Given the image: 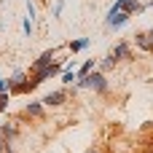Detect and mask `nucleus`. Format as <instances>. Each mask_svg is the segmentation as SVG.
Returning <instances> with one entry per match:
<instances>
[{
  "label": "nucleus",
  "mask_w": 153,
  "mask_h": 153,
  "mask_svg": "<svg viewBox=\"0 0 153 153\" xmlns=\"http://www.w3.org/2000/svg\"><path fill=\"white\" fill-rule=\"evenodd\" d=\"M78 89H91V91H97V94H105V91H108V78H105V73L91 70L89 75H83V78L75 81L73 91H78Z\"/></svg>",
  "instance_id": "nucleus-1"
},
{
  "label": "nucleus",
  "mask_w": 153,
  "mask_h": 153,
  "mask_svg": "<svg viewBox=\"0 0 153 153\" xmlns=\"http://www.w3.org/2000/svg\"><path fill=\"white\" fill-rule=\"evenodd\" d=\"M126 22H129V13H126V11H108L105 27H108V30H121Z\"/></svg>",
  "instance_id": "nucleus-2"
},
{
  "label": "nucleus",
  "mask_w": 153,
  "mask_h": 153,
  "mask_svg": "<svg viewBox=\"0 0 153 153\" xmlns=\"http://www.w3.org/2000/svg\"><path fill=\"white\" fill-rule=\"evenodd\" d=\"M40 102H43V108H59V105H65V102H67V91H65V89L48 91V94H46Z\"/></svg>",
  "instance_id": "nucleus-3"
},
{
  "label": "nucleus",
  "mask_w": 153,
  "mask_h": 153,
  "mask_svg": "<svg viewBox=\"0 0 153 153\" xmlns=\"http://www.w3.org/2000/svg\"><path fill=\"white\" fill-rule=\"evenodd\" d=\"M56 73H62V65H51V67H43V70H35V75H32V81H35V86H38V83H43V81H48V78H54Z\"/></svg>",
  "instance_id": "nucleus-4"
},
{
  "label": "nucleus",
  "mask_w": 153,
  "mask_h": 153,
  "mask_svg": "<svg viewBox=\"0 0 153 153\" xmlns=\"http://www.w3.org/2000/svg\"><path fill=\"white\" fill-rule=\"evenodd\" d=\"M54 56H56V51L54 48H48V51H43L35 62H32V70H43V67H51L54 65Z\"/></svg>",
  "instance_id": "nucleus-5"
},
{
  "label": "nucleus",
  "mask_w": 153,
  "mask_h": 153,
  "mask_svg": "<svg viewBox=\"0 0 153 153\" xmlns=\"http://www.w3.org/2000/svg\"><path fill=\"white\" fill-rule=\"evenodd\" d=\"M110 54H113L118 62H121V59H129V56H132V46H129L126 40H121V43H116V46H113V51H110Z\"/></svg>",
  "instance_id": "nucleus-6"
},
{
  "label": "nucleus",
  "mask_w": 153,
  "mask_h": 153,
  "mask_svg": "<svg viewBox=\"0 0 153 153\" xmlns=\"http://www.w3.org/2000/svg\"><path fill=\"white\" fill-rule=\"evenodd\" d=\"M134 43H137V48L151 51V54H153V38L148 35V32H137V35H134Z\"/></svg>",
  "instance_id": "nucleus-7"
},
{
  "label": "nucleus",
  "mask_w": 153,
  "mask_h": 153,
  "mask_svg": "<svg viewBox=\"0 0 153 153\" xmlns=\"http://www.w3.org/2000/svg\"><path fill=\"white\" fill-rule=\"evenodd\" d=\"M24 81H27V73H24V70H16V73H13V75L8 78V94H11L13 89H19V86H22Z\"/></svg>",
  "instance_id": "nucleus-8"
},
{
  "label": "nucleus",
  "mask_w": 153,
  "mask_h": 153,
  "mask_svg": "<svg viewBox=\"0 0 153 153\" xmlns=\"http://www.w3.org/2000/svg\"><path fill=\"white\" fill-rule=\"evenodd\" d=\"M43 102H27V108H24V116H30V118H43Z\"/></svg>",
  "instance_id": "nucleus-9"
},
{
  "label": "nucleus",
  "mask_w": 153,
  "mask_h": 153,
  "mask_svg": "<svg viewBox=\"0 0 153 153\" xmlns=\"http://www.w3.org/2000/svg\"><path fill=\"white\" fill-rule=\"evenodd\" d=\"M19 134V129H16V124H3L0 126V137L5 140V143H13V137Z\"/></svg>",
  "instance_id": "nucleus-10"
},
{
  "label": "nucleus",
  "mask_w": 153,
  "mask_h": 153,
  "mask_svg": "<svg viewBox=\"0 0 153 153\" xmlns=\"http://www.w3.org/2000/svg\"><path fill=\"white\" fill-rule=\"evenodd\" d=\"M148 8V3H140V0H129V3H124V11L132 16V13H143Z\"/></svg>",
  "instance_id": "nucleus-11"
},
{
  "label": "nucleus",
  "mask_w": 153,
  "mask_h": 153,
  "mask_svg": "<svg viewBox=\"0 0 153 153\" xmlns=\"http://www.w3.org/2000/svg\"><path fill=\"white\" fill-rule=\"evenodd\" d=\"M89 43H91V38H78V40H70V43H67V48L75 54V51H83V48H89Z\"/></svg>",
  "instance_id": "nucleus-12"
},
{
  "label": "nucleus",
  "mask_w": 153,
  "mask_h": 153,
  "mask_svg": "<svg viewBox=\"0 0 153 153\" xmlns=\"http://www.w3.org/2000/svg\"><path fill=\"white\" fill-rule=\"evenodd\" d=\"M118 65V59L113 56V54H108V56H102V62H100V73H108V70H113Z\"/></svg>",
  "instance_id": "nucleus-13"
},
{
  "label": "nucleus",
  "mask_w": 153,
  "mask_h": 153,
  "mask_svg": "<svg viewBox=\"0 0 153 153\" xmlns=\"http://www.w3.org/2000/svg\"><path fill=\"white\" fill-rule=\"evenodd\" d=\"M91 70H94V59H86V62L78 67V73H75V75H78V78H83V75H89Z\"/></svg>",
  "instance_id": "nucleus-14"
},
{
  "label": "nucleus",
  "mask_w": 153,
  "mask_h": 153,
  "mask_svg": "<svg viewBox=\"0 0 153 153\" xmlns=\"http://www.w3.org/2000/svg\"><path fill=\"white\" fill-rule=\"evenodd\" d=\"M73 81H78V75H75V70H65V73H62V83H67V86H73Z\"/></svg>",
  "instance_id": "nucleus-15"
},
{
  "label": "nucleus",
  "mask_w": 153,
  "mask_h": 153,
  "mask_svg": "<svg viewBox=\"0 0 153 153\" xmlns=\"http://www.w3.org/2000/svg\"><path fill=\"white\" fill-rule=\"evenodd\" d=\"M22 27H24V35H27V38H32V30H35V27H32V19H27V16H24Z\"/></svg>",
  "instance_id": "nucleus-16"
},
{
  "label": "nucleus",
  "mask_w": 153,
  "mask_h": 153,
  "mask_svg": "<svg viewBox=\"0 0 153 153\" xmlns=\"http://www.w3.org/2000/svg\"><path fill=\"white\" fill-rule=\"evenodd\" d=\"M62 8H65V0H54V5H51V16H59Z\"/></svg>",
  "instance_id": "nucleus-17"
},
{
  "label": "nucleus",
  "mask_w": 153,
  "mask_h": 153,
  "mask_svg": "<svg viewBox=\"0 0 153 153\" xmlns=\"http://www.w3.org/2000/svg\"><path fill=\"white\" fill-rule=\"evenodd\" d=\"M8 100H11V94H8V91H5V94H0V113L8 108Z\"/></svg>",
  "instance_id": "nucleus-18"
},
{
  "label": "nucleus",
  "mask_w": 153,
  "mask_h": 153,
  "mask_svg": "<svg viewBox=\"0 0 153 153\" xmlns=\"http://www.w3.org/2000/svg\"><path fill=\"white\" fill-rule=\"evenodd\" d=\"M5 91H8V78L0 75V94H5Z\"/></svg>",
  "instance_id": "nucleus-19"
},
{
  "label": "nucleus",
  "mask_w": 153,
  "mask_h": 153,
  "mask_svg": "<svg viewBox=\"0 0 153 153\" xmlns=\"http://www.w3.org/2000/svg\"><path fill=\"white\" fill-rule=\"evenodd\" d=\"M8 145H13V143H5V140L0 137V153H5V148H8Z\"/></svg>",
  "instance_id": "nucleus-20"
},
{
  "label": "nucleus",
  "mask_w": 153,
  "mask_h": 153,
  "mask_svg": "<svg viewBox=\"0 0 153 153\" xmlns=\"http://www.w3.org/2000/svg\"><path fill=\"white\" fill-rule=\"evenodd\" d=\"M86 153H102V151H97V148H89V151H86Z\"/></svg>",
  "instance_id": "nucleus-21"
},
{
  "label": "nucleus",
  "mask_w": 153,
  "mask_h": 153,
  "mask_svg": "<svg viewBox=\"0 0 153 153\" xmlns=\"http://www.w3.org/2000/svg\"><path fill=\"white\" fill-rule=\"evenodd\" d=\"M5 153H13V145H8V148H5Z\"/></svg>",
  "instance_id": "nucleus-22"
},
{
  "label": "nucleus",
  "mask_w": 153,
  "mask_h": 153,
  "mask_svg": "<svg viewBox=\"0 0 153 153\" xmlns=\"http://www.w3.org/2000/svg\"><path fill=\"white\" fill-rule=\"evenodd\" d=\"M148 35H151V38H153V30H148Z\"/></svg>",
  "instance_id": "nucleus-23"
}]
</instances>
